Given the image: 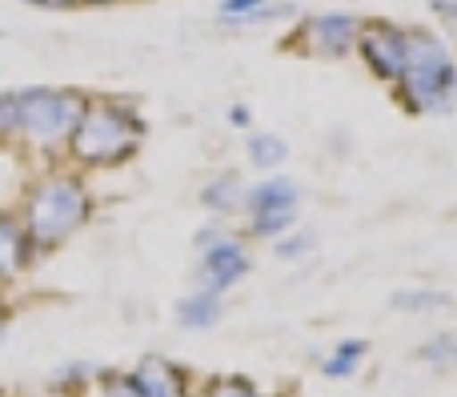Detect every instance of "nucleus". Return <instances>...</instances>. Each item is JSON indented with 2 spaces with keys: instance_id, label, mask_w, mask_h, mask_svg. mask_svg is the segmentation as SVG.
Segmentation results:
<instances>
[{
  "instance_id": "7ed1b4c3",
  "label": "nucleus",
  "mask_w": 457,
  "mask_h": 397,
  "mask_svg": "<svg viewBox=\"0 0 457 397\" xmlns=\"http://www.w3.org/2000/svg\"><path fill=\"white\" fill-rule=\"evenodd\" d=\"M394 88L410 112H450L457 104V61L450 45L429 29H405V69Z\"/></svg>"
},
{
  "instance_id": "a878e982",
  "label": "nucleus",
  "mask_w": 457,
  "mask_h": 397,
  "mask_svg": "<svg viewBox=\"0 0 457 397\" xmlns=\"http://www.w3.org/2000/svg\"><path fill=\"white\" fill-rule=\"evenodd\" d=\"M0 318H4V313H0Z\"/></svg>"
},
{
  "instance_id": "aec40b11",
  "label": "nucleus",
  "mask_w": 457,
  "mask_h": 397,
  "mask_svg": "<svg viewBox=\"0 0 457 397\" xmlns=\"http://www.w3.org/2000/svg\"><path fill=\"white\" fill-rule=\"evenodd\" d=\"M426 4H429V12L445 24V29L457 32V0H426Z\"/></svg>"
},
{
  "instance_id": "a211bd4d",
  "label": "nucleus",
  "mask_w": 457,
  "mask_h": 397,
  "mask_svg": "<svg viewBox=\"0 0 457 397\" xmlns=\"http://www.w3.org/2000/svg\"><path fill=\"white\" fill-rule=\"evenodd\" d=\"M273 249H277V257H285V261H297V257H305L309 249H313V233H297V229H289L285 237H277V241H273Z\"/></svg>"
},
{
  "instance_id": "b1692460",
  "label": "nucleus",
  "mask_w": 457,
  "mask_h": 397,
  "mask_svg": "<svg viewBox=\"0 0 457 397\" xmlns=\"http://www.w3.org/2000/svg\"><path fill=\"white\" fill-rule=\"evenodd\" d=\"M21 4H32V8H72L80 0H21Z\"/></svg>"
},
{
  "instance_id": "1a4fd4ad",
  "label": "nucleus",
  "mask_w": 457,
  "mask_h": 397,
  "mask_svg": "<svg viewBox=\"0 0 457 397\" xmlns=\"http://www.w3.org/2000/svg\"><path fill=\"white\" fill-rule=\"evenodd\" d=\"M32 257H37V249H32L29 233H24L21 213H8V209H0V281L24 273Z\"/></svg>"
},
{
  "instance_id": "412c9836",
  "label": "nucleus",
  "mask_w": 457,
  "mask_h": 397,
  "mask_svg": "<svg viewBox=\"0 0 457 397\" xmlns=\"http://www.w3.org/2000/svg\"><path fill=\"white\" fill-rule=\"evenodd\" d=\"M205 397H257V390L249 382H217Z\"/></svg>"
},
{
  "instance_id": "f257e3e1",
  "label": "nucleus",
  "mask_w": 457,
  "mask_h": 397,
  "mask_svg": "<svg viewBox=\"0 0 457 397\" xmlns=\"http://www.w3.org/2000/svg\"><path fill=\"white\" fill-rule=\"evenodd\" d=\"M88 217H93V189L80 173H45L21 205V225L37 253L61 249L85 229Z\"/></svg>"
},
{
  "instance_id": "6e6552de",
  "label": "nucleus",
  "mask_w": 457,
  "mask_h": 397,
  "mask_svg": "<svg viewBox=\"0 0 457 397\" xmlns=\"http://www.w3.org/2000/svg\"><path fill=\"white\" fill-rule=\"evenodd\" d=\"M301 205V189L289 177H265L253 189H245V213L249 217H265V213H297Z\"/></svg>"
},
{
  "instance_id": "9d476101",
  "label": "nucleus",
  "mask_w": 457,
  "mask_h": 397,
  "mask_svg": "<svg viewBox=\"0 0 457 397\" xmlns=\"http://www.w3.org/2000/svg\"><path fill=\"white\" fill-rule=\"evenodd\" d=\"M129 385L137 397H185V374L161 358H145L129 374Z\"/></svg>"
},
{
  "instance_id": "39448f33",
  "label": "nucleus",
  "mask_w": 457,
  "mask_h": 397,
  "mask_svg": "<svg viewBox=\"0 0 457 397\" xmlns=\"http://www.w3.org/2000/svg\"><path fill=\"white\" fill-rule=\"evenodd\" d=\"M361 29H365V21L353 12H317L301 24V48L309 56H325V61L353 56Z\"/></svg>"
},
{
  "instance_id": "4468645a",
  "label": "nucleus",
  "mask_w": 457,
  "mask_h": 397,
  "mask_svg": "<svg viewBox=\"0 0 457 397\" xmlns=\"http://www.w3.org/2000/svg\"><path fill=\"white\" fill-rule=\"evenodd\" d=\"M245 153H249V161L261 169V173H273V169H281L285 161H289V145H285L277 133H253L249 145H245Z\"/></svg>"
},
{
  "instance_id": "4be33fe9",
  "label": "nucleus",
  "mask_w": 457,
  "mask_h": 397,
  "mask_svg": "<svg viewBox=\"0 0 457 397\" xmlns=\"http://www.w3.org/2000/svg\"><path fill=\"white\" fill-rule=\"evenodd\" d=\"M249 109H245V104H233V109H228V125H237V128H249Z\"/></svg>"
},
{
  "instance_id": "2eb2a0df",
  "label": "nucleus",
  "mask_w": 457,
  "mask_h": 397,
  "mask_svg": "<svg viewBox=\"0 0 457 397\" xmlns=\"http://www.w3.org/2000/svg\"><path fill=\"white\" fill-rule=\"evenodd\" d=\"M365 350H370L365 342H341L337 350H333V358L325 361V377H349L357 366H361Z\"/></svg>"
},
{
  "instance_id": "9b49d317",
  "label": "nucleus",
  "mask_w": 457,
  "mask_h": 397,
  "mask_svg": "<svg viewBox=\"0 0 457 397\" xmlns=\"http://www.w3.org/2000/svg\"><path fill=\"white\" fill-rule=\"evenodd\" d=\"M289 4H277V0H221L217 4V16L233 29H245V24H265L277 21V16H289Z\"/></svg>"
},
{
  "instance_id": "5701e85b",
  "label": "nucleus",
  "mask_w": 457,
  "mask_h": 397,
  "mask_svg": "<svg viewBox=\"0 0 457 397\" xmlns=\"http://www.w3.org/2000/svg\"><path fill=\"white\" fill-rule=\"evenodd\" d=\"M104 397H137V393H133V385H129V377H117V382L104 390Z\"/></svg>"
},
{
  "instance_id": "423d86ee",
  "label": "nucleus",
  "mask_w": 457,
  "mask_h": 397,
  "mask_svg": "<svg viewBox=\"0 0 457 397\" xmlns=\"http://www.w3.org/2000/svg\"><path fill=\"white\" fill-rule=\"evenodd\" d=\"M357 56L378 80L397 85V77L405 69V29H397L389 21H365L361 40H357Z\"/></svg>"
},
{
  "instance_id": "f3484780",
  "label": "nucleus",
  "mask_w": 457,
  "mask_h": 397,
  "mask_svg": "<svg viewBox=\"0 0 457 397\" xmlns=\"http://www.w3.org/2000/svg\"><path fill=\"white\" fill-rule=\"evenodd\" d=\"M421 361H429V366H437V369L457 366V337L453 334H437L434 342L421 345Z\"/></svg>"
},
{
  "instance_id": "f03ea898",
  "label": "nucleus",
  "mask_w": 457,
  "mask_h": 397,
  "mask_svg": "<svg viewBox=\"0 0 457 397\" xmlns=\"http://www.w3.org/2000/svg\"><path fill=\"white\" fill-rule=\"evenodd\" d=\"M145 141V117L129 101L88 96L80 109L77 133L69 141V157L80 169H112L137 157Z\"/></svg>"
},
{
  "instance_id": "ddd939ff",
  "label": "nucleus",
  "mask_w": 457,
  "mask_h": 397,
  "mask_svg": "<svg viewBox=\"0 0 457 397\" xmlns=\"http://www.w3.org/2000/svg\"><path fill=\"white\" fill-rule=\"evenodd\" d=\"M201 205L209 209V213H217V217H225V213H237V209L245 205V185L237 181L233 173H221V177H213V181L201 189Z\"/></svg>"
},
{
  "instance_id": "20e7f679",
  "label": "nucleus",
  "mask_w": 457,
  "mask_h": 397,
  "mask_svg": "<svg viewBox=\"0 0 457 397\" xmlns=\"http://www.w3.org/2000/svg\"><path fill=\"white\" fill-rule=\"evenodd\" d=\"M16 96V141L37 153H69L80 109L88 96L72 88H21Z\"/></svg>"
},
{
  "instance_id": "dca6fc26",
  "label": "nucleus",
  "mask_w": 457,
  "mask_h": 397,
  "mask_svg": "<svg viewBox=\"0 0 457 397\" xmlns=\"http://www.w3.org/2000/svg\"><path fill=\"white\" fill-rule=\"evenodd\" d=\"M445 305H450V297L434 294V289H402V294H394V310H405V313L445 310Z\"/></svg>"
},
{
  "instance_id": "6ab92c4d",
  "label": "nucleus",
  "mask_w": 457,
  "mask_h": 397,
  "mask_svg": "<svg viewBox=\"0 0 457 397\" xmlns=\"http://www.w3.org/2000/svg\"><path fill=\"white\" fill-rule=\"evenodd\" d=\"M16 141V96L0 93V145Z\"/></svg>"
},
{
  "instance_id": "393cba45",
  "label": "nucleus",
  "mask_w": 457,
  "mask_h": 397,
  "mask_svg": "<svg viewBox=\"0 0 457 397\" xmlns=\"http://www.w3.org/2000/svg\"><path fill=\"white\" fill-rule=\"evenodd\" d=\"M80 4H112V0H80Z\"/></svg>"
},
{
  "instance_id": "0eeeda50",
  "label": "nucleus",
  "mask_w": 457,
  "mask_h": 397,
  "mask_svg": "<svg viewBox=\"0 0 457 397\" xmlns=\"http://www.w3.org/2000/svg\"><path fill=\"white\" fill-rule=\"evenodd\" d=\"M249 245H245L241 237H228L221 233L217 241H209V245H201V261H197V281L201 289H209V294H225V289H233L237 281L249 273Z\"/></svg>"
},
{
  "instance_id": "f8f14e48",
  "label": "nucleus",
  "mask_w": 457,
  "mask_h": 397,
  "mask_svg": "<svg viewBox=\"0 0 457 397\" xmlns=\"http://www.w3.org/2000/svg\"><path fill=\"white\" fill-rule=\"evenodd\" d=\"M177 321L185 329H209L221 321V294H209V289H197V294L181 297L177 302Z\"/></svg>"
}]
</instances>
